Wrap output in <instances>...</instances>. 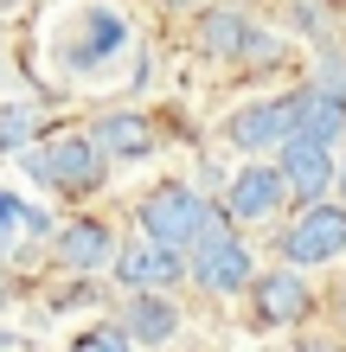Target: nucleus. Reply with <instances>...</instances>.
Masks as SVG:
<instances>
[{
    "mask_svg": "<svg viewBox=\"0 0 346 352\" xmlns=\"http://www.w3.org/2000/svg\"><path fill=\"white\" fill-rule=\"evenodd\" d=\"M225 141L237 154H250V160L276 154L282 141H295V90L289 96H257V102H244V109H231L225 116Z\"/></svg>",
    "mask_w": 346,
    "mask_h": 352,
    "instance_id": "obj_5",
    "label": "nucleus"
},
{
    "mask_svg": "<svg viewBox=\"0 0 346 352\" xmlns=\"http://www.w3.org/2000/svg\"><path fill=\"white\" fill-rule=\"evenodd\" d=\"M7 231H45V218H39L32 212V205H19V199H7V192H0V243H7Z\"/></svg>",
    "mask_w": 346,
    "mask_h": 352,
    "instance_id": "obj_16",
    "label": "nucleus"
},
{
    "mask_svg": "<svg viewBox=\"0 0 346 352\" xmlns=\"http://www.w3.org/2000/svg\"><path fill=\"white\" fill-rule=\"evenodd\" d=\"M135 224H141V237L148 243H167V250H193L206 231H218V224H231L225 218V205H212L206 192H193V186H154L148 199L135 205Z\"/></svg>",
    "mask_w": 346,
    "mask_h": 352,
    "instance_id": "obj_2",
    "label": "nucleus"
},
{
    "mask_svg": "<svg viewBox=\"0 0 346 352\" xmlns=\"http://www.w3.org/2000/svg\"><path fill=\"white\" fill-rule=\"evenodd\" d=\"M109 276L129 288V295H167V288L186 282V250H167V243L135 237V243H122V250H116Z\"/></svg>",
    "mask_w": 346,
    "mask_h": 352,
    "instance_id": "obj_6",
    "label": "nucleus"
},
{
    "mask_svg": "<svg viewBox=\"0 0 346 352\" xmlns=\"http://www.w3.org/2000/svg\"><path fill=\"white\" fill-rule=\"evenodd\" d=\"M186 282L199 288V295H250V282H257V256H250V243L237 237V224H218V231H206L186 250Z\"/></svg>",
    "mask_w": 346,
    "mask_h": 352,
    "instance_id": "obj_3",
    "label": "nucleus"
},
{
    "mask_svg": "<svg viewBox=\"0 0 346 352\" xmlns=\"http://www.w3.org/2000/svg\"><path fill=\"white\" fill-rule=\"evenodd\" d=\"M334 307H340V320H346V282H340V295H334Z\"/></svg>",
    "mask_w": 346,
    "mask_h": 352,
    "instance_id": "obj_23",
    "label": "nucleus"
},
{
    "mask_svg": "<svg viewBox=\"0 0 346 352\" xmlns=\"http://www.w3.org/2000/svg\"><path fill=\"white\" fill-rule=\"evenodd\" d=\"M276 173H282V186H289L295 205H321V199L334 192V179H340V160H334V148L295 135V141L276 148Z\"/></svg>",
    "mask_w": 346,
    "mask_h": 352,
    "instance_id": "obj_7",
    "label": "nucleus"
},
{
    "mask_svg": "<svg viewBox=\"0 0 346 352\" xmlns=\"http://www.w3.org/2000/svg\"><path fill=\"white\" fill-rule=\"evenodd\" d=\"M250 307H257V320H263V327H301V320L321 307V295L301 282V269H257V282H250Z\"/></svg>",
    "mask_w": 346,
    "mask_h": 352,
    "instance_id": "obj_8",
    "label": "nucleus"
},
{
    "mask_svg": "<svg viewBox=\"0 0 346 352\" xmlns=\"http://www.w3.org/2000/svg\"><path fill=\"white\" fill-rule=\"evenodd\" d=\"M116 231L103 218H71V224H58L52 231V256L58 269H71V276H96V269H109L116 263Z\"/></svg>",
    "mask_w": 346,
    "mask_h": 352,
    "instance_id": "obj_10",
    "label": "nucleus"
},
{
    "mask_svg": "<svg viewBox=\"0 0 346 352\" xmlns=\"http://www.w3.org/2000/svg\"><path fill=\"white\" fill-rule=\"evenodd\" d=\"M90 141L103 148V160H148L160 141H154V122L141 109H103L90 122Z\"/></svg>",
    "mask_w": 346,
    "mask_h": 352,
    "instance_id": "obj_11",
    "label": "nucleus"
},
{
    "mask_svg": "<svg viewBox=\"0 0 346 352\" xmlns=\"http://www.w3.org/2000/svg\"><path fill=\"white\" fill-rule=\"evenodd\" d=\"M160 13H193V7H206V0H154Z\"/></svg>",
    "mask_w": 346,
    "mask_h": 352,
    "instance_id": "obj_21",
    "label": "nucleus"
},
{
    "mask_svg": "<svg viewBox=\"0 0 346 352\" xmlns=\"http://www.w3.org/2000/svg\"><path fill=\"white\" fill-rule=\"evenodd\" d=\"M295 19L308 26V38H314V45H327V19H321V0H295Z\"/></svg>",
    "mask_w": 346,
    "mask_h": 352,
    "instance_id": "obj_19",
    "label": "nucleus"
},
{
    "mask_svg": "<svg viewBox=\"0 0 346 352\" xmlns=\"http://www.w3.org/2000/svg\"><path fill=\"white\" fill-rule=\"evenodd\" d=\"M65 352H135V346H129V333H122L116 320H96V327H84Z\"/></svg>",
    "mask_w": 346,
    "mask_h": 352,
    "instance_id": "obj_15",
    "label": "nucleus"
},
{
    "mask_svg": "<svg viewBox=\"0 0 346 352\" xmlns=\"http://www.w3.org/2000/svg\"><path fill=\"white\" fill-rule=\"evenodd\" d=\"M116 327L129 333L135 352H141V346H173L180 307H173V295H129V301H122V314H116Z\"/></svg>",
    "mask_w": 346,
    "mask_h": 352,
    "instance_id": "obj_12",
    "label": "nucleus"
},
{
    "mask_svg": "<svg viewBox=\"0 0 346 352\" xmlns=\"http://www.w3.org/2000/svg\"><path fill=\"white\" fill-rule=\"evenodd\" d=\"M295 135L334 148L346 141V96H321V90H295Z\"/></svg>",
    "mask_w": 346,
    "mask_h": 352,
    "instance_id": "obj_14",
    "label": "nucleus"
},
{
    "mask_svg": "<svg viewBox=\"0 0 346 352\" xmlns=\"http://www.w3.org/2000/svg\"><path fill=\"white\" fill-rule=\"evenodd\" d=\"M32 135V109H0V154Z\"/></svg>",
    "mask_w": 346,
    "mask_h": 352,
    "instance_id": "obj_18",
    "label": "nucleus"
},
{
    "mask_svg": "<svg viewBox=\"0 0 346 352\" xmlns=\"http://www.w3.org/2000/svg\"><path fill=\"white\" fill-rule=\"evenodd\" d=\"M289 352H346V346H340V340H321V333H308V340H295Z\"/></svg>",
    "mask_w": 346,
    "mask_h": 352,
    "instance_id": "obj_20",
    "label": "nucleus"
},
{
    "mask_svg": "<svg viewBox=\"0 0 346 352\" xmlns=\"http://www.w3.org/2000/svg\"><path fill=\"white\" fill-rule=\"evenodd\" d=\"M334 186H340V205H346V154H340V179Z\"/></svg>",
    "mask_w": 346,
    "mask_h": 352,
    "instance_id": "obj_22",
    "label": "nucleus"
},
{
    "mask_svg": "<svg viewBox=\"0 0 346 352\" xmlns=\"http://www.w3.org/2000/svg\"><path fill=\"white\" fill-rule=\"evenodd\" d=\"M276 256H282V269H314V263L346 256V205H340V199L301 205V212L282 224Z\"/></svg>",
    "mask_w": 346,
    "mask_h": 352,
    "instance_id": "obj_4",
    "label": "nucleus"
},
{
    "mask_svg": "<svg viewBox=\"0 0 346 352\" xmlns=\"http://www.w3.org/2000/svg\"><path fill=\"white\" fill-rule=\"evenodd\" d=\"M282 205H289V186H282L276 160H250V167H237L231 192H225V218L231 224H270Z\"/></svg>",
    "mask_w": 346,
    "mask_h": 352,
    "instance_id": "obj_9",
    "label": "nucleus"
},
{
    "mask_svg": "<svg viewBox=\"0 0 346 352\" xmlns=\"http://www.w3.org/2000/svg\"><path fill=\"white\" fill-rule=\"evenodd\" d=\"M314 77H321V96H346V58L334 52V45H321V58H314Z\"/></svg>",
    "mask_w": 346,
    "mask_h": 352,
    "instance_id": "obj_17",
    "label": "nucleus"
},
{
    "mask_svg": "<svg viewBox=\"0 0 346 352\" xmlns=\"http://www.w3.org/2000/svg\"><path fill=\"white\" fill-rule=\"evenodd\" d=\"M26 173L39 186H52V192H65V199H90V192H103L109 160L90 141V129H52V135H39V148L26 154Z\"/></svg>",
    "mask_w": 346,
    "mask_h": 352,
    "instance_id": "obj_1",
    "label": "nucleus"
},
{
    "mask_svg": "<svg viewBox=\"0 0 346 352\" xmlns=\"http://www.w3.org/2000/svg\"><path fill=\"white\" fill-rule=\"evenodd\" d=\"M199 52L206 58H225V65H244V52H250V38H257V19L244 13V7H212V13H199Z\"/></svg>",
    "mask_w": 346,
    "mask_h": 352,
    "instance_id": "obj_13",
    "label": "nucleus"
}]
</instances>
